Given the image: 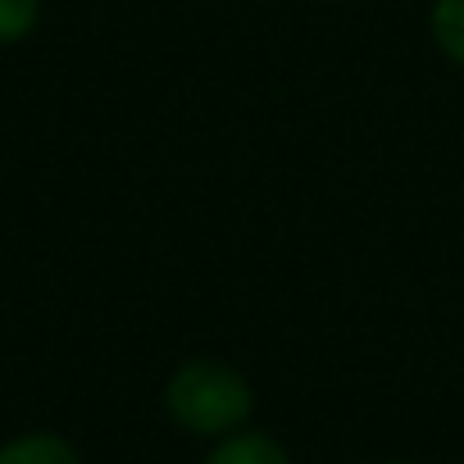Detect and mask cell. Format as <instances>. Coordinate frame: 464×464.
<instances>
[{"mask_svg":"<svg viewBox=\"0 0 464 464\" xmlns=\"http://www.w3.org/2000/svg\"><path fill=\"white\" fill-rule=\"evenodd\" d=\"M205 464H292V459H287V450H283L274 437H265V432H232L218 450H209Z\"/></svg>","mask_w":464,"mask_h":464,"instance_id":"cell-3","label":"cell"},{"mask_svg":"<svg viewBox=\"0 0 464 464\" xmlns=\"http://www.w3.org/2000/svg\"><path fill=\"white\" fill-rule=\"evenodd\" d=\"M42 14V0H0V46L24 42L37 28Z\"/></svg>","mask_w":464,"mask_h":464,"instance_id":"cell-5","label":"cell"},{"mask_svg":"<svg viewBox=\"0 0 464 464\" xmlns=\"http://www.w3.org/2000/svg\"><path fill=\"white\" fill-rule=\"evenodd\" d=\"M0 464H82L78 450L55 432H28L10 446H0Z\"/></svg>","mask_w":464,"mask_h":464,"instance_id":"cell-2","label":"cell"},{"mask_svg":"<svg viewBox=\"0 0 464 464\" xmlns=\"http://www.w3.org/2000/svg\"><path fill=\"white\" fill-rule=\"evenodd\" d=\"M432 37L464 69V0H437L432 5Z\"/></svg>","mask_w":464,"mask_h":464,"instance_id":"cell-4","label":"cell"},{"mask_svg":"<svg viewBox=\"0 0 464 464\" xmlns=\"http://www.w3.org/2000/svg\"><path fill=\"white\" fill-rule=\"evenodd\" d=\"M164 405L178 428H187L196 437H223L246 423L256 396H251V382L232 364L187 360L182 369H173V378L164 387Z\"/></svg>","mask_w":464,"mask_h":464,"instance_id":"cell-1","label":"cell"}]
</instances>
